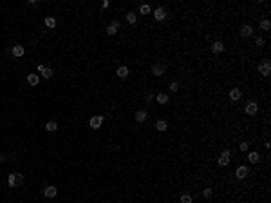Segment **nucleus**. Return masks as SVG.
Segmentation results:
<instances>
[{"label": "nucleus", "instance_id": "nucleus-1", "mask_svg": "<svg viewBox=\"0 0 271 203\" xmlns=\"http://www.w3.org/2000/svg\"><path fill=\"white\" fill-rule=\"evenodd\" d=\"M7 183H9V187H20L22 183H24V176L20 174V172H11L9 174V178H7Z\"/></svg>", "mask_w": 271, "mask_h": 203}, {"label": "nucleus", "instance_id": "nucleus-2", "mask_svg": "<svg viewBox=\"0 0 271 203\" xmlns=\"http://www.w3.org/2000/svg\"><path fill=\"white\" fill-rule=\"evenodd\" d=\"M258 73L262 75V76H268L271 73V63L269 60H262L260 63H258Z\"/></svg>", "mask_w": 271, "mask_h": 203}, {"label": "nucleus", "instance_id": "nucleus-3", "mask_svg": "<svg viewBox=\"0 0 271 203\" xmlns=\"http://www.w3.org/2000/svg\"><path fill=\"white\" fill-rule=\"evenodd\" d=\"M230 160H232V151H222V154H221V158H219V165L221 167H226L228 163H230Z\"/></svg>", "mask_w": 271, "mask_h": 203}, {"label": "nucleus", "instance_id": "nucleus-4", "mask_svg": "<svg viewBox=\"0 0 271 203\" xmlns=\"http://www.w3.org/2000/svg\"><path fill=\"white\" fill-rule=\"evenodd\" d=\"M56 194H58V189H56L54 185H49V187L43 189V196H45V198H54Z\"/></svg>", "mask_w": 271, "mask_h": 203}, {"label": "nucleus", "instance_id": "nucleus-5", "mask_svg": "<svg viewBox=\"0 0 271 203\" xmlns=\"http://www.w3.org/2000/svg\"><path fill=\"white\" fill-rule=\"evenodd\" d=\"M103 116H92L91 118V122H89V125H91V129H99L101 127V123H103Z\"/></svg>", "mask_w": 271, "mask_h": 203}, {"label": "nucleus", "instance_id": "nucleus-6", "mask_svg": "<svg viewBox=\"0 0 271 203\" xmlns=\"http://www.w3.org/2000/svg\"><path fill=\"white\" fill-rule=\"evenodd\" d=\"M235 174H237V178H239V180H246V176L250 174V169H248V167H244V165H240V167L237 169V172H235Z\"/></svg>", "mask_w": 271, "mask_h": 203}, {"label": "nucleus", "instance_id": "nucleus-7", "mask_svg": "<svg viewBox=\"0 0 271 203\" xmlns=\"http://www.w3.org/2000/svg\"><path fill=\"white\" fill-rule=\"evenodd\" d=\"M257 111H258L257 102H250V103L246 105V114H257Z\"/></svg>", "mask_w": 271, "mask_h": 203}, {"label": "nucleus", "instance_id": "nucleus-8", "mask_svg": "<svg viewBox=\"0 0 271 203\" xmlns=\"http://www.w3.org/2000/svg\"><path fill=\"white\" fill-rule=\"evenodd\" d=\"M11 53H13V56H17V58H20V56H24V53H25V49L20 45V44H17L13 49H11Z\"/></svg>", "mask_w": 271, "mask_h": 203}, {"label": "nucleus", "instance_id": "nucleus-9", "mask_svg": "<svg viewBox=\"0 0 271 203\" xmlns=\"http://www.w3.org/2000/svg\"><path fill=\"white\" fill-rule=\"evenodd\" d=\"M154 18L155 20H165V18H166V11H165L163 7H157L154 11Z\"/></svg>", "mask_w": 271, "mask_h": 203}, {"label": "nucleus", "instance_id": "nucleus-10", "mask_svg": "<svg viewBox=\"0 0 271 203\" xmlns=\"http://www.w3.org/2000/svg\"><path fill=\"white\" fill-rule=\"evenodd\" d=\"M240 96H242V93H240V89H237V87H233L232 91H230V98H232V102H239V100H240Z\"/></svg>", "mask_w": 271, "mask_h": 203}, {"label": "nucleus", "instance_id": "nucleus-11", "mask_svg": "<svg viewBox=\"0 0 271 203\" xmlns=\"http://www.w3.org/2000/svg\"><path fill=\"white\" fill-rule=\"evenodd\" d=\"M117 29H119V22L117 20H114L109 27H107V35H116L117 33Z\"/></svg>", "mask_w": 271, "mask_h": 203}, {"label": "nucleus", "instance_id": "nucleus-12", "mask_svg": "<svg viewBox=\"0 0 271 203\" xmlns=\"http://www.w3.org/2000/svg\"><path fill=\"white\" fill-rule=\"evenodd\" d=\"M251 35H253L251 25H242V29H240V36H242V38H248V36H251Z\"/></svg>", "mask_w": 271, "mask_h": 203}, {"label": "nucleus", "instance_id": "nucleus-13", "mask_svg": "<svg viewBox=\"0 0 271 203\" xmlns=\"http://www.w3.org/2000/svg\"><path fill=\"white\" fill-rule=\"evenodd\" d=\"M38 71L43 75V78H51L53 76V69H49V67H43V65H38Z\"/></svg>", "mask_w": 271, "mask_h": 203}, {"label": "nucleus", "instance_id": "nucleus-14", "mask_svg": "<svg viewBox=\"0 0 271 203\" xmlns=\"http://www.w3.org/2000/svg\"><path fill=\"white\" fill-rule=\"evenodd\" d=\"M116 75L119 76V78H127L128 76V67H125V65H121V67H117Z\"/></svg>", "mask_w": 271, "mask_h": 203}, {"label": "nucleus", "instance_id": "nucleus-15", "mask_svg": "<svg viewBox=\"0 0 271 203\" xmlns=\"http://www.w3.org/2000/svg\"><path fill=\"white\" fill-rule=\"evenodd\" d=\"M27 82H29V85H38V82H40L38 75H35V73H29V75H27Z\"/></svg>", "mask_w": 271, "mask_h": 203}, {"label": "nucleus", "instance_id": "nucleus-16", "mask_svg": "<svg viewBox=\"0 0 271 203\" xmlns=\"http://www.w3.org/2000/svg\"><path fill=\"white\" fill-rule=\"evenodd\" d=\"M152 75H154V76L165 75V67H163V65H154V67H152Z\"/></svg>", "mask_w": 271, "mask_h": 203}, {"label": "nucleus", "instance_id": "nucleus-17", "mask_svg": "<svg viewBox=\"0 0 271 203\" xmlns=\"http://www.w3.org/2000/svg\"><path fill=\"white\" fill-rule=\"evenodd\" d=\"M147 118H148V114H147L145 111H137V113H136V122L141 123V122H145Z\"/></svg>", "mask_w": 271, "mask_h": 203}, {"label": "nucleus", "instance_id": "nucleus-18", "mask_svg": "<svg viewBox=\"0 0 271 203\" xmlns=\"http://www.w3.org/2000/svg\"><path fill=\"white\" fill-rule=\"evenodd\" d=\"M212 51L213 53H222V51H224V44H222V42H215L212 45Z\"/></svg>", "mask_w": 271, "mask_h": 203}, {"label": "nucleus", "instance_id": "nucleus-19", "mask_svg": "<svg viewBox=\"0 0 271 203\" xmlns=\"http://www.w3.org/2000/svg\"><path fill=\"white\" fill-rule=\"evenodd\" d=\"M45 131H49V132H56V131H58V123L56 122H47Z\"/></svg>", "mask_w": 271, "mask_h": 203}, {"label": "nucleus", "instance_id": "nucleus-20", "mask_svg": "<svg viewBox=\"0 0 271 203\" xmlns=\"http://www.w3.org/2000/svg\"><path fill=\"white\" fill-rule=\"evenodd\" d=\"M155 129H157V131H166V129H168V123L165 122V120H157V122H155Z\"/></svg>", "mask_w": 271, "mask_h": 203}, {"label": "nucleus", "instance_id": "nucleus-21", "mask_svg": "<svg viewBox=\"0 0 271 203\" xmlns=\"http://www.w3.org/2000/svg\"><path fill=\"white\" fill-rule=\"evenodd\" d=\"M45 25H47V27H49V29H53V27H56V20H54V18H53V17H47V18H45Z\"/></svg>", "mask_w": 271, "mask_h": 203}, {"label": "nucleus", "instance_id": "nucleus-22", "mask_svg": "<svg viewBox=\"0 0 271 203\" xmlns=\"http://www.w3.org/2000/svg\"><path fill=\"white\" fill-rule=\"evenodd\" d=\"M127 22H128V24H136V22H137V17H136V13L128 11V13H127Z\"/></svg>", "mask_w": 271, "mask_h": 203}, {"label": "nucleus", "instance_id": "nucleus-23", "mask_svg": "<svg viewBox=\"0 0 271 203\" xmlns=\"http://www.w3.org/2000/svg\"><path fill=\"white\" fill-rule=\"evenodd\" d=\"M139 13H141V15H148V13H150V6H148V4H141V6H139Z\"/></svg>", "mask_w": 271, "mask_h": 203}, {"label": "nucleus", "instance_id": "nucleus-24", "mask_svg": "<svg viewBox=\"0 0 271 203\" xmlns=\"http://www.w3.org/2000/svg\"><path fill=\"white\" fill-rule=\"evenodd\" d=\"M155 100H157L159 103H161V105H163V103H166V102H168V96H166L165 93H159V94L155 96Z\"/></svg>", "mask_w": 271, "mask_h": 203}, {"label": "nucleus", "instance_id": "nucleus-25", "mask_svg": "<svg viewBox=\"0 0 271 203\" xmlns=\"http://www.w3.org/2000/svg\"><path fill=\"white\" fill-rule=\"evenodd\" d=\"M248 160H250L251 163H258V160H260V156H258V152H250Z\"/></svg>", "mask_w": 271, "mask_h": 203}, {"label": "nucleus", "instance_id": "nucleus-26", "mask_svg": "<svg viewBox=\"0 0 271 203\" xmlns=\"http://www.w3.org/2000/svg\"><path fill=\"white\" fill-rule=\"evenodd\" d=\"M260 27H262L264 31H269V27H271V22H269V20H262V22H260Z\"/></svg>", "mask_w": 271, "mask_h": 203}, {"label": "nucleus", "instance_id": "nucleus-27", "mask_svg": "<svg viewBox=\"0 0 271 203\" xmlns=\"http://www.w3.org/2000/svg\"><path fill=\"white\" fill-rule=\"evenodd\" d=\"M181 203H192V196L190 194H183L181 196Z\"/></svg>", "mask_w": 271, "mask_h": 203}, {"label": "nucleus", "instance_id": "nucleus-28", "mask_svg": "<svg viewBox=\"0 0 271 203\" xmlns=\"http://www.w3.org/2000/svg\"><path fill=\"white\" fill-rule=\"evenodd\" d=\"M239 147H240V151H244V152H246V151L250 149V143H248V142H242L240 145H239Z\"/></svg>", "mask_w": 271, "mask_h": 203}, {"label": "nucleus", "instance_id": "nucleus-29", "mask_svg": "<svg viewBox=\"0 0 271 203\" xmlns=\"http://www.w3.org/2000/svg\"><path fill=\"white\" fill-rule=\"evenodd\" d=\"M177 89H179V83H177V82H172V83H170V91H177Z\"/></svg>", "mask_w": 271, "mask_h": 203}, {"label": "nucleus", "instance_id": "nucleus-30", "mask_svg": "<svg viewBox=\"0 0 271 203\" xmlns=\"http://www.w3.org/2000/svg\"><path fill=\"white\" fill-rule=\"evenodd\" d=\"M202 194H204V198H210V196H212V189H204Z\"/></svg>", "mask_w": 271, "mask_h": 203}, {"label": "nucleus", "instance_id": "nucleus-31", "mask_svg": "<svg viewBox=\"0 0 271 203\" xmlns=\"http://www.w3.org/2000/svg\"><path fill=\"white\" fill-rule=\"evenodd\" d=\"M145 98H147V102H148V103H150V102H152V98H154V94H152V93H150V91H148V93H147V96H145Z\"/></svg>", "mask_w": 271, "mask_h": 203}, {"label": "nucleus", "instance_id": "nucleus-32", "mask_svg": "<svg viewBox=\"0 0 271 203\" xmlns=\"http://www.w3.org/2000/svg\"><path fill=\"white\" fill-rule=\"evenodd\" d=\"M255 44H257L258 47H262V45H264V40H262V38H257V42H255Z\"/></svg>", "mask_w": 271, "mask_h": 203}, {"label": "nucleus", "instance_id": "nucleus-33", "mask_svg": "<svg viewBox=\"0 0 271 203\" xmlns=\"http://www.w3.org/2000/svg\"><path fill=\"white\" fill-rule=\"evenodd\" d=\"M0 162H4V158H2V156H0Z\"/></svg>", "mask_w": 271, "mask_h": 203}]
</instances>
